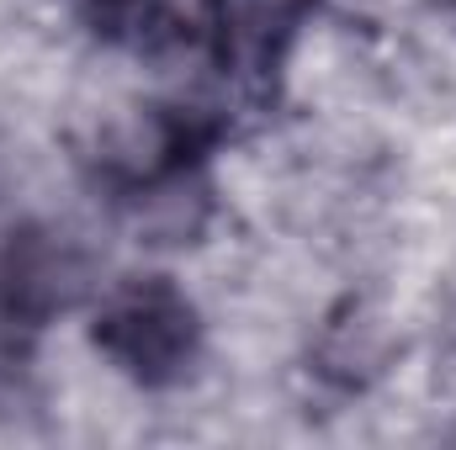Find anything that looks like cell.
<instances>
[{
	"mask_svg": "<svg viewBox=\"0 0 456 450\" xmlns=\"http://www.w3.org/2000/svg\"><path fill=\"white\" fill-rule=\"evenodd\" d=\"M96 344L138 382H175L197 355V318L175 286L133 281L102 308Z\"/></svg>",
	"mask_w": 456,
	"mask_h": 450,
	"instance_id": "obj_1",
	"label": "cell"
}]
</instances>
